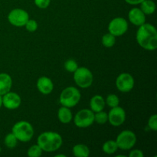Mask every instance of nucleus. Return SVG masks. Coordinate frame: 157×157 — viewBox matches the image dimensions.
<instances>
[{
	"label": "nucleus",
	"mask_w": 157,
	"mask_h": 157,
	"mask_svg": "<svg viewBox=\"0 0 157 157\" xmlns=\"http://www.w3.org/2000/svg\"><path fill=\"white\" fill-rule=\"evenodd\" d=\"M12 133L15 135L18 141L27 143L32 139L35 130L30 123L25 121H21L14 124Z\"/></svg>",
	"instance_id": "7ed1b4c3"
},
{
	"label": "nucleus",
	"mask_w": 157,
	"mask_h": 157,
	"mask_svg": "<svg viewBox=\"0 0 157 157\" xmlns=\"http://www.w3.org/2000/svg\"><path fill=\"white\" fill-rule=\"evenodd\" d=\"M148 127L153 131L157 130V115L153 114L149 118Z\"/></svg>",
	"instance_id": "cd10ccee"
},
{
	"label": "nucleus",
	"mask_w": 157,
	"mask_h": 157,
	"mask_svg": "<svg viewBox=\"0 0 157 157\" xmlns=\"http://www.w3.org/2000/svg\"><path fill=\"white\" fill-rule=\"evenodd\" d=\"M35 5L38 8L41 9H47L50 6L51 0H34Z\"/></svg>",
	"instance_id": "c85d7f7f"
},
{
	"label": "nucleus",
	"mask_w": 157,
	"mask_h": 157,
	"mask_svg": "<svg viewBox=\"0 0 157 157\" xmlns=\"http://www.w3.org/2000/svg\"><path fill=\"white\" fill-rule=\"evenodd\" d=\"M135 81L133 77L129 73H122L116 79V87L119 91L127 93L134 87Z\"/></svg>",
	"instance_id": "9d476101"
},
{
	"label": "nucleus",
	"mask_w": 157,
	"mask_h": 157,
	"mask_svg": "<svg viewBox=\"0 0 157 157\" xmlns=\"http://www.w3.org/2000/svg\"><path fill=\"white\" fill-rule=\"evenodd\" d=\"M60 156H62V157H66L65 155H64V154H58V155H56V156H55V157H60Z\"/></svg>",
	"instance_id": "473e14b6"
},
{
	"label": "nucleus",
	"mask_w": 157,
	"mask_h": 157,
	"mask_svg": "<svg viewBox=\"0 0 157 157\" xmlns=\"http://www.w3.org/2000/svg\"><path fill=\"white\" fill-rule=\"evenodd\" d=\"M127 3L131 6H136V5H140L143 1L144 0H124Z\"/></svg>",
	"instance_id": "7c9ffc66"
},
{
	"label": "nucleus",
	"mask_w": 157,
	"mask_h": 157,
	"mask_svg": "<svg viewBox=\"0 0 157 157\" xmlns=\"http://www.w3.org/2000/svg\"><path fill=\"white\" fill-rule=\"evenodd\" d=\"M107 114L109 123L113 127H119L126 121L125 110L120 106L112 107Z\"/></svg>",
	"instance_id": "9b49d317"
},
{
	"label": "nucleus",
	"mask_w": 157,
	"mask_h": 157,
	"mask_svg": "<svg viewBox=\"0 0 157 157\" xmlns=\"http://www.w3.org/2000/svg\"><path fill=\"white\" fill-rule=\"evenodd\" d=\"M25 27L26 30L29 31L30 32H34L38 29V23L34 19H29L27 21V22L25 25Z\"/></svg>",
	"instance_id": "bb28decb"
},
{
	"label": "nucleus",
	"mask_w": 157,
	"mask_h": 157,
	"mask_svg": "<svg viewBox=\"0 0 157 157\" xmlns=\"http://www.w3.org/2000/svg\"><path fill=\"white\" fill-rule=\"evenodd\" d=\"M116 142L118 146V148L121 150H131L136 143V136L131 130H123L117 136Z\"/></svg>",
	"instance_id": "423d86ee"
},
{
	"label": "nucleus",
	"mask_w": 157,
	"mask_h": 157,
	"mask_svg": "<svg viewBox=\"0 0 157 157\" xmlns=\"http://www.w3.org/2000/svg\"><path fill=\"white\" fill-rule=\"evenodd\" d=\"M73 154L76 157H87L90 155V149L84 144H78L74 146Z\"/></svg>",
	"instance_id": "a211bd4d"
},
{
	"label": "nucleus",
	"mask_w": 157,
	"mask_h": 157,
	"mask_svg": "<svg viewBox=\"0 0 157 157\" xmlns=\"http://www.w3.org/2000/svg\"><path fill=\"white\" fill-rule=\"evenodd\" d=\"M118 149L119 148H118L116 140H113L106 141L102 146L103 151H104V153L107 155L113 154V153H115L117 151Z\"/></svg>",
	"instance_id": "aec40b11"
},
{
	"label": "nucleus",
	"mask_w": 157,
	"mask_h": 157,
	"mask_svg": "<svg viewBox=\"0 0 157 157\" xmlns=\"http://www.w3.org/2000/svg\"><path fill=\"white\" fill-rule=\"evenodd\" d=\"M8 21L15 27H22L29 19V15L22 9H14L8 15Z\"/></svg>",
	"instance_id": "1a4fd4ad"
},
{
	"label": "nucleus",
	"mask_w": 157,
	"mask_h": 157,
	"mask_svg": "<svg viewBox=\"0 0 157 157\" xmlns=\"http://www.w3.org/2000/svg\"><path fill=\"white\" fill-rule=\"evenodd\" d=\"M129 156L130 157H144V153H143L142 150H133L130 152L129 153Z\"/></svg>",
	"instance_id": "c756f323"
},
{
	"label": "nucleus",
	"mask_w": 157,
	"mask_h": 157,
	"mask_svg": "<svg viewBox=\"0 0 157 157\" xmlns=\"http://www.w3.org/2000/svg\"><path fill=\"white\" fill-rule=\"evenodd\" d=\"M73 74L74 81L78 87L81 88H87L91 86L94 81V76L88 68L78 67Z\"/></svg>",
	"instance_id": "39448f33"
},
{
	"label": "nucleus",
	"mask_w": 157,
	"mask_h": 157,
	"mask_svg": "<svg viewBox=\"0 0 157 157\" xmlns=\"http://www.w3.org/2000/svg\"><path fill=\"white\" fill-rule=\"evenodd\" d=\"M58 118L61 124H67L71 123L73 119V114L69 107L62 106L58 111Z\"/></svg>",
	"instance_id": "f3484780"
},
{
	"label": "nucleus",
	"mask_w": 157,
	"mask_h": 157,
	"mask_svg": "<svg viewBox=\"0 0 157 157\" xmlns=\"http://www.w3.org/2000/svg\"><path fill=\"white\" fill-rule=\"evenodd\" d=\"M102 44L106 48H112L116 43V37L110 33H107L103 35L101 39Z\"/></svg>",
	"instance_id": "412c9836"
},
{
	"label": "nucleus",
	"mask_w": 157,
	"mask_h": 157,
	"mask_svg": "<svg viewBox=\"0 0 157 157\" xmlns=\"http://www.w3.org/2000/svg\"><path fill=\"white\" fill-rule=\"evenodd\" d=\"M74 123L78 128H87L94 123V113L90 109H82L75 114Z\"/></svg>",
	"instance_id": "0eeeda50"
},
{
	"label": "nucleus",
	"mask_w": 157,
	"mask_h": 157,
	"mask_svg": "<svg viewBox=\"0 0 157 157\" xmlns=\"http://www.w3.org/2000/svg\"><path fill=\"white\" fill-rule=\"evenodd\" d=\"M64 69L69 73H74L78 69V64L77 61L74 59H68L64 62Z\"/></svg>",
	"instance_id": "a878e982"
},
{
	"label": "nucleus",
	"mask_w": 157,
	"mask_h": 157,
	"mask_svg": "<svg viewBox=\"0 0 157 157\" xmlns=\"http://www.w3.org/2000/svg\"><path fill=\"white\" fill-rule=\"evenodd\" d=\"M12 87V79L7 73H0V95L10 91Z\"/></svg>",
	"instance_id": "2eb2a0df"
},
{
	"label": "nucleus",
	"mask_w": 157,
	"mask_h": 157,
	"mask_svg": "<svg viewBox=\"0 0 157 157\" xmlns=\"http://www.w3.org/2000/svg\"><path fill=\"white\" fill-rule=\"evenodd\" d=\"M104 107H105V100L102 96L97 94L92 97L90 101V107L94 113L101 111L104 110Z\"/></svg>",
	"instance_id": "dca6fc26"
},
{
	"label": "nucleus",
	"mask_w": 157,
	"mask_h": 157,
	"mask_svg": "<svg viewBox=\"0 0 157 157\" xmlns=\"http://www.w3.org/2000/svg\"><path fill=\"white\" fill-rule=\"evenodd\" d=\"M119 104L120 98H118V96H117L116 94H109L105 100V104H107L110 108L117 107V106H119Z\"/></svg>",
	"instance_id": "5701e85b"
},
{
	"label": "nucleus",
	"mask_w": 157,
	"mask_h": 157,
	"mask_svg": "<svg viewBox=\"0 0 157 157\" xmlns=\"http://www.w3.org/2000/svg\"><path fill=\"white\" fill-rule=\"evenodd\" d=\"M128 30V22L127 20L122 17H117L113 18L109 22L108 31L109 33L115 37L122 36Z\"/></svg>",
	"instance_id": "6e6552de"
},
{
	"label": "nucleus",
	"mask_w": 157,
	"mask_h": 157,
	"mask_svg": "<svg viewBox=\"0 0 157 157\" xmlns=\"http://www.w3.org/2000/svg\"><path fill=\"white\" fill-rule=\"evenodd\" d=\"M17 143H18V140L12 133H8L4 139L5 145L9 149L15 148L17 145Z\"/></svg>",
	"instance_id": "4be33fe9"
},
{
	"label": "nucleus",
	"mask_w": 157,
	"mask_h": 157,
	"mask_svg": "<svg viewBox=\"0 0 157 157\" xmlns=\"http://www.w3.org/2000/svg\"><path fill=\"white\" fill-rule=\"evenodd\" d=\"M63 144V139L57 132L46 131L38 136L37 144L46 153H52L61 148Z\"/></svg>",
	"instance_id": "f03ea898"
},
{
	"label": "nucleus",
	"mask_w": 157,
	"mask_h": 157,
	"mask_svg": "<svg viewBox=\"0 0 157 157\" xmlns=\"http://www.w3.org/2000/svg\"><path fill=\"white\" fill-rule=\"evenodd\" d=\"M37 88L43 94H49L54 90V84L52 80L46 76L40 77L37 81Z\"/></svg>",
	"instance_id": "4468645a"
},
{
	"label": "nucleus",
	"mask_w": 157,
	"mask_h": 157,
	"mask_svg": "<svg viewBox=\"0 0 157 157\" xmlns=\"http://www.w3.org/2000/svg\"><path fill=\"white\" fill-rule=\"evenodd\" d=\"M0 152H1V148H0Z\"/></svg>",
	"instance_id": "72a5a7b5"
},
{
	"label": "nucleus",
	"mask_w": 157,
	"mask_h": 157,
	"mask_svg": "<svg viewBox=\"0 0 157 157\" xmlns=\"http://www.w3.org/2000/svg\"><path fill=\"white\" fill-rule=\"evenodd\" d=\"M130 22L136 26H140L146 22V15L140 8H133L128 13Z\"/></svg>",
	"instance_id": "ddd939ff"
},
{
	"label": "nucleus",
	"mask_w": 157,
	"mask_h": 157,
	"mask_svg": "<svg viewBox=\"0 0 157 157\" xmlns=\"http://www.w3.org/2000/svg\"><path fill=\"white\" fill-rule=\"evenodd\" d=\"M140 5V9L145 15H152L156 11V4L153 0H144Z\"/></svg>",
	"instance_id": "6ab92c4d"
},
{
	"label": "nucleus",
	"mask_w": 157,
	"mask_h": 157,
	"mask_svg": "<svg viewBox=\"0 0 157 157\" xmlns=\"http://www.w3.org/2000/svg\"><path fill=\"white\" fill-rule=\"evenodd\" d=\"M81 98V92L78 88L75 87H67L61 91L59 102L62 106L71 108L79 103Z\"/></svg>",
	"instance_id": "20e7f679"
},
{
	"label": "nucleus",
	"mask_w": 157,
	"mask_h": 157,
	"mask_svg": "<svg viewBox=\"0 0 157 157\" xmlns=\"http://www.w3.org/2000/svg\"><path fill=\"white\" fill-rule=\"evenodd\" d=\"M108 121V114L106 112L101 111L94 113V122L99 124H104Z\"/></svg>",
	"instance_id": "b1692460"
},
{
	"label": "nucleus",
	"mask_w": 157,
	"mask_h": 157,
	"mask_svg": "<svg viewBox=\"0 0 157 157\" xmlns=\"http://www.w3.org/2000/svg\"><path fill=\"white\" fill-rule=\"evenodd\" d=\"M21 104V98L18 94L9 91L2 95V106L8 110H16Z\"/></svg>",
	"instance_id": "f8f14e48"
},
{
	"label": "nucleus",
	"mask_w": 157,
	"mask_h": 157,
	"mask_svg": "<svg viewBox=\"0 0 157 157\" xmlns=\"http://www.w3.org/2000/svg\"><path fill=\"white\" fill-rule=\"evenodd\" d=\"M2 107V96L0 95V108Z\"/></svg>",
	"instance_id": "2f4dec72"
},
{
	"label": "nucleus",
	"mask_w": 157,
	"mask_h": 157,
	"mask_svg": "<svg viewBox=\"0 0 157 157\" xmlns=\"http://www.w3.org/2000/svg\"><path fill=\"white\" fill-rule=\"evenodd\" d=\"M138 44L147 51H155L157 48V31L154 25L144 23L139 26L136 35Z\"/></svg>",
	"instance_id": "f257e3e1"
},
{
	"label": "nucleus",
	"mask_w": 157,
	"mask_h": 157,
	"mask_svg": "<svg viewBox=\"0 0 157 157\" xmlns=\"http://www.w3.org/2000/svg\"><path fill=\"white\" fill-rule=\"evenodd\" d=\"M42 152L43 150H41V147L38 144H35V145H32L28 150L27 155L29 157H39L42 155Z\"/></svg>",
	"instance_id": "393cba45"
}]
</instances>
